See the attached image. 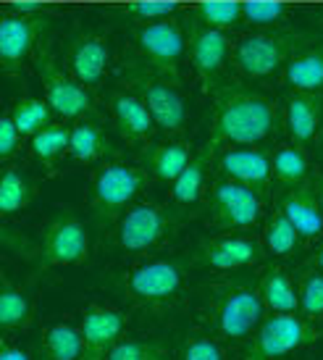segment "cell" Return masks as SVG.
<instances>
[{
	"label": "cell",
	"mask_w": 323,
	"mask_h": 360,
	"mask_svg": "<svg viewBox=\"0 0 323 360\" xmlns=\"http://www.w3.org/2000/svg\"><path fill=\"white\" fill-rule=\"evenodd\" d=\"M34 198V187H32L29 176L16 166H6L3 176H0V216L11 219L27 208Z\"/></svg>",
	"instance_id": "obj_33"
},
{
	"label": "cell",
	"mask_w": 323,
	"mask_h": 360,
	"mask_svg": "<svg viewBox=\"0 0 323 360\" xmlns=\"http://www.w3.org/2000/svg\"><path fill=\"white\" fill-rule=\"evenodd\" d=\"M0 360H32V352L27 347H21L19 342H11V337H3Z\"/></svg>",
	"instance_id": "obj_41"
},
{
	"label": "cell",
	"mask_w": 323,
	"mask_h": 360,
	"mask_svg": "<svg viewBox=\"0 0 323 360\" xmlns=\"http://www.w3.org/2000/svg\"><path fill=\"white\" fill-rule=\"evenodd\" d=\"M313 181H315V190H318V195H321V200H323V174L313 176Z\"/></svg>",
	"instance_id": "obj_44"
},
{
	"label": "cell",
	"mask_w": 323,
	"mask_h": 360,
	"mask_svg": "<svg viewBox=\"0 0 323 360\" xmlns=\"http://www.w3.org/2000/svg\"><path fill=\"white\" fill-rule=\"evenodd\" d=\"M131 87L140 95L147 110H150L152 121L161 134L166 137H179L187 129V101L179 92L176 82L171 77H163V74H137L131 79Z\"/></svg>",
	"instance_id": "obj_11"
},
{
	"label": "cell",
	"mask_w": 323,
	"mask_h": 360,
	"mask_svg": "<svg viewBox=\"0 0 323 360\" xmlns=\"http://www.w3.org/2000/svg\"><path fill=\"white\" fill-rule=\"evenodd\" d=\"M147 187V171L131 160H103L90 179V208L100 224H116Z\"/></svg>",
	"instance_id": "obj_4"
},
{
	"label": "cell",
	"mask_w": 323,
	"mask_h": 360,
	"mask_svg": "<svg viewBox=\"0 0 323 360\" xmlns=\"http://www.w3.org/2000/svg\"><path fill=\"white\" fill-rule=\"evenodd\" d=\"M90 260V231L74 213L53 216L40 237V263L45 269H77Z\"/></svg>",
	"instance_id": "obj_9"
},
{
	"label": "cell",
	"mask_w": 323,
	"mask_h": 360,
	"mask_svg": "<svg viewBox=\"0 0 323 360\" xmlns=\"http://www.w3.org/2000/svg\"><path fill=\"white\" fill-rule=\"evenodd\" d=\"M205 219L216 231H250L265 221V195L239 181L216 176L208 187Z\"/></svg>",
	"instance_id": "obj_7"
},
{
	"label": "cell",
	"mask_w": 323,
	"mask_h": 360,
	"mask_svg": "<svg viewBox=\"0 0 323 360\" xmlns=\"http://www.w3.org/2000/svg\"><path fill=\"white\" fill-rule=\"evenodd\" d=\"M134 42H137V51L142 53V58H147L152 63V69L176 82L182 60L187 56V34H184L179 21L163 19L140 24Z\"/></svg>",
	"instance_id": "obj_13"
},
{
	"label": "cell",
	"mask_w": 323,
	"mask_h": 360,
	"mask_svg": "<svg viewBox=\"0 0 323 360\" xmlns=\"http://www.w3.org/2000/svg\"><path fill=\"white\" fill-rule=\"evenodd\" d=\"M282 110L265 92L239 82H226L213 90L211 148L263 145L279 131Z\"/></svg>",
	"instance_id": "obj_1"
},
{
	"label": "cell",
	"mask_w": 323,
	"mask_h": 360,
	"mask_svg": "<svg viewBox=\"0 0 323 360\" xmlns=\"http://www.w3.org/2000/svg\"><path fill=\"white\" fill-rule=\"evenodd\" d=\"M318 145H321V153H323V127H321V134H318Z\"/></svg>",
	"instance_id": "obj_45"
},
{
	"label": "cell",
	"mask_w": 323,
	"mask_h": 360,
	"mask_svg": "<svg viewBox=\"0 0 323 360\" xmlns=\"http://www.w3.org/2000/svg\"><path fill=\"white\" fill-rule=\"evenodd\" d=\"M169 347L158 340H134V337H121L116 347L108 352L105 360H169Z\"/></svg>",
	"instance_id": "obj_36"
},
{
	"label": "cell",
	"mask_w": 323,
	"mask_h": 360,
	"mask_svg": "<svg viewBox=\"0 0 323 360\" xmlns=\"http://www.w3.org/2000/svg\"><path fill=\"white\" fill-rule=\"evenodd\" d=\"M176 11H179V6H176L173 0H137V3H129V6H126V13H129L134 21H140V24L173 19Z\"/></svg>",
	"instance_id": "obj_39"
},
{
	"label": "cell",
	"mask_w": 323,
	"mask_h": 360,
	"mask_svg": "<svg viewBox=\"0 0 323 360\" xmlns=\"http://www.w3.org/2000/svg\"><path fill=\"white\" fill-rule=\"evenodd\" d=\"M289 8L276 0H250L242 3V24L255 27V30H276L286 19Z\"/></svg>",
	"instance_id": "obj_38"
},
{
	"label": "cell",
	"mask_w": 323,
	"mask_h": 360,
	"mask_svg": "<svg viewBox=\"0 0 323 360\" xmlns=\"http://www.w3.org/2000/svg\"><path fill=\"white\" fill-rule=\"evenodd\" d=\"M69 137L71 127H66L61 121H53L29 140V153L37 163H42V169L53 171L63 155H69Z\"/></svg>",
	"instance_id": "obj_32"
},
{
	"label": "cell",
	"mask_w": 323,
	"mask_h": 360,
	"mask_svg": "<svg viewBox=\"0 0 323 360\" xmlns=\"http://www.w3.org/2000/svg\"><path fill=\"white\" fill-rule=\"evenodd\" d=\"M282 124L289 142L308 148L318 140L323 127V95L315 92H289L284 101Z\"/></svg>",
	"instance_id": "obj_19"
},
{
	"label": "cell",
	"mask_w": 323,
	"mask_h": 360,
	"mask_svg": "<svg viewBox=\"0 0 323 360\" xmlns=\"http://www.w3.org/2000/svg\"><path fill=\"white\" fill-rule=\"evenodd\" d=\"M216 176L239 181L244 187H253L268 198L273 181V160L271 153L258 145H229L216 150Z\"/></svg>",
	"instance_id": "obj_15"
},
{
	"label": "cell",
	"mask_w": 323,
	"mask_h": 360,
	"mask_svg": "<svg viewBox=\"0 0 323 360\" xmlns=\"http://www.w3.org/2000/svg\"><path fill=\"white\" fill-rule=\"evenodd\" d=\"M187 269L171 258H145L121 276L124 297L137 310L166 316L187 300Z\"/></svg>",
	"instance_id": "obj_3"
},
{
	"label": "cell",
	"mask_w": 323,
	"mask_h": 360,
	"mask_svg": "<svg viewBox=\"0 0 323 360\" xmlns=\"http://www.w3.org/2000/svg\"><path fill=\"white\" fill-rule=\"evenodd\" d=\"M84 342H81L79 323L58 321L42 331L37 342V358L40 360H81Z\"/></svg>",
	"instance_id": "obj_27"
},
{
	"label": "cell",
	"mask_w": 323,
	"mask_h": 360,
	"mask_svg": "<svg viewBox=\"0 0 323 360\" xmlns=\"http://www.w3.org/2000/svg\"><path fill=\"white\" fill-rule=\"evenodd\" d=\"M297 292H300V313L310 321L323 319V271L305 269L297 276Z\"/></svg>",
	"instance_id": "obj_35"
},
{
	"label": "cell",
	"mask_w": 323,
	"mask_h": 360,
	"mask_svg": "<svg viewBox=\"0 0 323 360\" xmlns=\"http://www.w3.org/2000/svg\"><path fill=\"white\" fill-rule=\"evenodd\" d=\"M6 113L13 119L24 140H32L37 131L53 124V108L45 98H19Z\"/></svg>",
	"instance_id": "obj_34"
},
{
	"label": "cell",
	"mask_w": 323,
	"mask_h": 360,
	"mask_svg": "<svg viewBox=\"0 0 323 360\" xmlns=\"http://www.w3.org/2000/svg\"><path fill=\"white\" fill-rule=\"evenodd\" d=\"M48 24V11L19 13L13 8L3 11L0 19V66L6 74H21L27 66L40 32Z\"/></svg>",
	"instance_id": "obj_14"
},
{
	"label": "cell",
	"mask_w": 323,
	"mask_h": 360,
	"mask_svg": "<svg viewBox=\"0 0 323 360\" xmlns=\"http://www.w3.org/2000/svg\"><path fill=\"white\" fill-rule=\"evenodd\" d=\"M216 163V148L205 145L200 153H195L190 166L171 181V200L179 208H190L208 195V171Z\"/></svg>",
	"instance_id": "obj_24"
},
{
	"label": "cell",
	"mask_w": 323,
	"mask_h": 360,
	"mask_svg": "<svg viewBox=\"0 0 323 360\" xmlns=\"http://www.w3.org/2000/svg\"><path fill=\"white\" fill-rule=\"evenodd\" d=\"M34 323V300L21 284L3 276L0 279V329L6 337L29 331Z\"/></svg>",
	"instance_id": "obj_25"
},
{
	"label": "cell",
	"mask_w": 323,
	"mask_h": 360,
	"mask_svg": "<svg viewBox=\"0 0 323 360\" xmlns=\"http://www.w3.org/2000/svg\"><path fill=\"white\" fill-rule=\"evenodd\" d=\"M263 255H265L263 240H258L253 234H247V231H218L216 237H208V240L200 242L195 260L202 269L226 276V274H237V271L261 266Z\"/></svg>",
	"instance_id": "obj_10"
},
{
	"label": "cell",
	"mask_w": 323,
	"mask_h": 360,
	"mask_svg": "<svg viewBox=\"0 0 323 360\" xmlns=\"http://www.w3.org/2000/svg\"><path fill=\"white\" fill-rule=\"evenodd\" d=\"M323 331L303 313H265L263 323L247 340L242 360H289L318 345Z\"/></svg>",
	"instance_id": "obj_5"
},
{
	"label": "cell",
	"mask_w": 323,
	"mask_h": 360,
	"mask_svg": "<svg viewBox=\"0 0 323 360\" xmlns=\"http://www.w3.org/2000/svg\"><path fill=\"white\" fill-rule=\"evenodd\" d=\"M81 342H84V355L81 360H105L108 352L116 347V342L124 337L129 316L116 305H103V302H90L79 313Z\"/></svg>",
	"instance_id": "obj_17"
},
{
	"label": "cell",
	"mask_w": 323,
	"mask_h": 360,
	"mask_svg": "<svg viewBox=\"0 0 323 360\" xmlns=\"http://www.w3.org/2000/svg\"><path fill=\"white\" fill-rule=\"evenodd\" d=\"M37 69H40L45 101H48V105L53 108L55 116L79 121V119H87L90 113H95L90 90L74 74L63 71L58 66V60L53 58L48 51H42L37 56Z\"/></svg>",
	"instance_id": "obj_12"
},
{
	"label": "cell",
	"mask_w": 323,
	"mask_h": 360,
	"mask_svg": "<svg viewBox=\"0 0 323 360\" xmlns=\"http://www.w3.org/2000/svg\"><path fill=\"white\" fill-rule=\"evenodd\" d=\"M308 45V37L286 30H255L234 42L232 63L237 74L250 82L268 79L284 69L297 51Z\"/></svg>",
	"instance_id": "obj_6"
},
{
	"label": "cell",
	"mask_w": 323,
	"mask_h": 360,
	"mask_svg": "<svg viewBox=\"0 0 323 360\" xmlns=\"http://www.w3.org/2000/svg\"><path fill=\"white\" fill-rule=\"evenodd\" d=\"M271 160L273 181L284 190L313 179V163H310V155L303 145L282 142V145H276V150H271Z\"/></svg>",
	"instance_id": "obj_28"
},
{
	"label": "cell",
	"mask_w": 323,
	"mask_h": 360,
	"mask_svg": "<svg viewBox=\"0 0 323 360\" xmlns=\"http://www.w3.org/2000/svg\"><path fill=\"white\" fill-rule=\"evenodd\" d=\"M232 51L234 42L229 37V32L202 27L197 21L192 24L190 37H187V56H190L195 77L200 79V84L208 92L218 87V77L232 58Z\"/></svg>",
	"instance_id": "obj_16"
},
{
	"label": "cell",
	"mask_w": 323,
	"mask_h": 360,
	"mask_svg": "<svg viewBox=\"0 0 323 360\" xmlns=\"http://www.w3.org/2000/svg\"><path fill=\"white\" fill-rule=\"evenodd\" d=\"M284 82L294 92L323 95V45H305L284 66Z\"/></svg>",
	"instance_id": "obj_26"
},
{
	"label": "cell",
	"mask_w": 323,
	"mask_h": 360,
	"mask_svg": "<svg viewBox=\"0 0 323 360\" xmlns=\"http://www.w3.org/2000/svg\"><path fill=\"white\" fill-rule=\"evenodd\" d=\"M308 269H315V271H323V240L315 245L313 255L308 260Z\"/></svg>",
	"instance_id": "obj_42"
},
{
	"label": "cell",
	"mask_w": 323,
	"mask_h": 360,
	"mask_svg": "<svg viewBox=\"0 0 323 360\" xmlns=\"http://www.w3.org/2000/svg\"><path fill=\"white\" fill-rule=\"evenodd\" d=\"M176 229L173 213L161 202H134L116 221V245L124 255L147 258L150 252L166 245Z\"/></svg>",
	"instance_id": "obj_8"
},
{
	"label": "cell",
	"mask_w": 323,
	"mask_h": 360,
	"mask_svg": "<svg viewBox=\"0 0 323 360\" xmlns=\"http://www.w3.org/2000/svg\"><path fill=\"white\" fill-rule=\"evenodd\" d=\"M8 8L19 11V13H37V11H45V6H40V3H32V0H27V3H13V6H8Z\"/></svg>",
	"instance_id": "obj_43"
},
{
	"label": "cell",
	"mask_w": 323,
	"mask_h": 360,
	"mask_svg": "<svg viewBox=\"0 0 323 360\" xmlns=\"http://www.w3.org/2000/svg\"><path fill=\"white\" fill-rule=\"evenodd\" d=\"M197 24L213 27V30L232 32L242 24V3H202L195 11Z\"/></svg>",
	"instance_id": "obj_37"
},
{
	"label": "cell",
	"mask_w": 323,
	"mask_h": 360,
	"mask_svg": "<svg viewBox=\"0 0 323 360\" xmlns=\"http://www.w3.org/2000/svg\"><path fill=\"white\" fill-rule=\"evenodd\" d=\"M258 290H261L265 313H300L297 279L282 263H271L261 271Z\"/></svg>",
	"instance_id": "obj_23"
},
{
	"label": "cell",
	"mask_w": 323,
	"mask_h": 360,
	"mask_svg": "<svg viewBox=\"0 0 323 360\" xmlns=\"http://www.w3.org/2000/svg\"><path fill=\"white\" fill-rule=\"evenodd\" d=\"M108 63H111V51H108V37H103L98 32H84L69 48V66L71 74L87 87L95 90L105 74H108Z\"/></svg>",
	"instance_id": "obj_20"
},
{
	"label": "cell",
	"mask_w": 323,
	"mask_h": 360,
	"mask_svg": "<svg viewBox=\"0 0 323 360\" xmlns=\"http://www.w3.org/2000/svg\"><path fill=\"white\" fill-rule=\"evenodd\" d=\"M142 166L147 169L150 176H155L158 181L171 184L179 174H182L190 160L195 158V148L190 140L184 137H169L161 142H147L142 145Z\"/></svg>",
	"instance_id": "obj_22"
},
{
	"label": "cell",
	"mask_w": 323,
	"mask_h": 360,
	"mask_svg": "<svg viewBox=\"0 0 323 360\" xmlns=\"http://www.w3.org/2000/svg\"><path fill=\"white\" fill-rule=\"evenodd\" d=\"M265 319L258 281L247 279H223L211 281L202 290V302L197 310V321L211 326L229 347L242 350L247 340L255 334V329Z\"/></svg>",
	"instance_id": "obj_2"
},
{
	"label": "cell",
	"mask_w": 323,
	"mask_h": 360,
	"mask_svg": "<svg viewBox=\"0 0 323 360\" xmlns=\"http://www.w3.org/2000/svg\"><path fill=\"white\" fill-rule=\"evenodd\" d=\"M105 153H108V140H105V131L95 121L79 119L71 127L69 158L74 163L90 166V163H98V160L105 158Z\"/></svg>",
	"instance_id": "obj_31"
},
{
	"label": "cell",
	"mask_w": 323,
	"mask_h": 360,
	"mask_svg": "<svg viewBox=\"0 0 323 360\" xmlns=\"http://www.w3.org/2000/svg\"><path fill=\"white\" fill-rule=\"evenodd\" d=\"M111 116L119 134L131 145H147L152 142V134L158 131L150 110L137 92H113Z\"/></svg>",
	"instance_id": "obj_21"
},
{
	"label": "cell",
	"mask_w": 323,
	"mask_h": 360,
	"mask_svg": "<svg viewBox=\"0 0 323 360\" xmlns=\"http://www.w3.org/2000/svg\"><path fill=\"white\" fill-rule=\"evenodd\" d=\"M229 345L202 321H195L190 329L184 331L182 345H179V360H229Z\"/></svg>",
	"instance_id": "obj_30"
},
{
	"label": "cell",
	"mask_w": 323,
	"mask_h": 360,
	"mask_svg": "<svg viewBox=\"0 0 323 360\" xmlns=\"http://www.w3.org/2000/svg\"><path fill=\"white\" fill-rule=\"evenodd\" d=\"M21 142H24V137H21V131L16 129L13 119H11L8 113H3V116H0V160L8 163V160L19 153Z\"/></svg>",
	"instance_id": "obj_40"
},
{
	"label": "cell",
	"mask_w": 323,
	"mask_h": 360,
	"mask_svg": "<svg viewBox=\"0 0 323 360\" xmlns=\"http://www.w3.org/2000/svg\"><path fill=\"white\" fill-rule=\"evenodd\" d=\"M279 208L297 226L305 245L323 240V200L315 190L313 179L297 184V187H286L279 198Z\"/></svg>",
	"instance_id": "obj_18"
},
{
	"label": "cell",
	"mask_w": 323,
	"mask_h": 360,
	"mask_svg": "<svg viewBox=\"0 0 323 360\" xmlns=\"http://www.w3.org/2000/svg\"><path fill=\"white\" fill-rule=\"evenodd\" d=\"M303 245V237L294 226L289 216L284 213L279 205L265 216L263 221V248L268 255H273L276 260H286L292 258L297 248Z\"/></svg>",
	"instance_id": "obj_29"
}]
</instances>
